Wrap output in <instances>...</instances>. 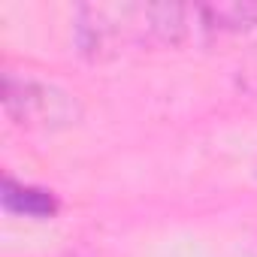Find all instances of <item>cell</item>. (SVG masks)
Wrapping results in <instances>:
<instances>
[{
    "label": "cell",
    "instance_id": "obj_1",
    "mask_svg": "<svg viewBox=\"0 0 257 257\" xmlns=\"http://www.w3.org/2000/svg\"><path fill=\"white\" fill-rule=\"evenodd\" d=\"M197 37H206L200 4H82L73 22V43L88 61H112L149 49H176Z\"/></svg>",
    "mask_w": 257,
    "mask_h": 257
},
{
    "label": "cell",
    "instance_id": "obj_4",
    "mask_svg": "<svg viewBox=\"0 0 257 257\" xmlns=\"http://www.w3.org/2000/svg\"><path fill=\"white\" fill-rule=\"evenodd\" d=\"M206 37L215 34H248L257 31V4H200Z\"/></svg>",
    "mask_w": 257,
    "mask_h": 257
},
{
    "label": "cell",
    "instance_id": "obj_2",
    "mask_svg": "<svg viewBox=\"0 0 257 257\" xmlns=\"http://www.w3.org/2000/svg\"><path fill=\"white\" fill-rule=\"evenodd\" d=\"M4 112L25 131H67L82 121V103L67 88L34 73H4Z\"/></svg>",
    "mask_w": 257,
    "mask_h": 257
},
{
    "label": "cell",
    "instance_id": "obj_3",
    "mask_svg": "<svg viewBox=\"0 0 257 257\" xmlns=\"http://www.w3.org/2000/svg\"><path fill=\"white\" fill-rule=\"evenodd\" d=\"M0 203H4L7 215L16 218H31V221H52L61 209L58 197L46 188L37 185H25L13 176L4 179V191H0Z\"/></svg>",
    "mask_w": 257,
    "mask_h": 257
}]
</instances>
